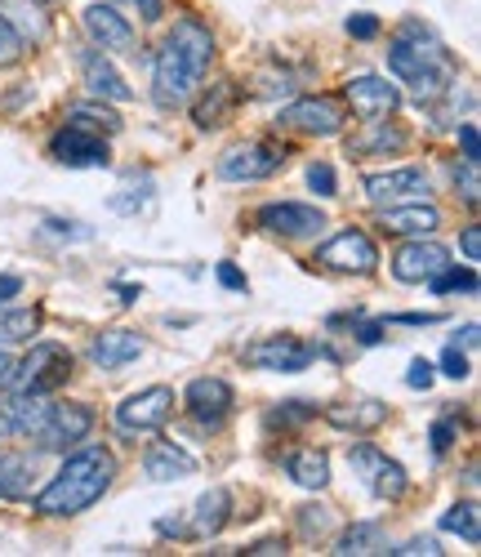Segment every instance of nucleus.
<instances>
[{"label": "nucleus", "mask_w": 481, "mask_h": 557, "mask_svg": "<svg viewBox=\"0 0 481 557\" xmlns=\"http://www.w3.org/2000/svg\"><path fill=\"white\" fill-rule=\"evenodd\" d=\"M388 67L402 85H410V95L423 103V108H437L455 81H459V67L451 59V50L437 40V32L423 27L419 18H406L393 40H388Z\"/></svg>", "instance_id": "1"}, {"label": "nucleus", "mask_w": 481, "mask_h": 557, "mask_svg": "<svg viewBox=\"0 0 481 557\" xmlns=\"http://www.w3.org/2000/svg\"><path fill=\"white\" fill-rule=\"evenodd\" d=\"M214 59V36L206 23L197 18H178L174 32L161 40L157 50V67H152V85H157V103L161 108H178L197 95V85L206 76Z\"/></svg>", "instance_id": "2"}, {"label": "nucleus", "mask_w": 481, "mask_h": 557, "mask_svg": "<svg viewBox=\"0 0 481 557\" xmlns=\"http://www.w3.org/2000/svg\"><path fill=\"white\" fill-rule=\"evenodd\" d=\"M112 478H116L112 450L89 446V450L72 455L63 469L54 473V482L36 495V513H40V518H72V513H85L89 504H99V499L108 495Z\"/></svg>", "instance_id": "3"}, {"label": "nucleus", "mask_w": 481, "mask_h": 557, "mask_svg": "<svg viewBox=\"0 0 481 557\" xmlns=\"http://www.w3.org/2000/svg\"><path fill=\"white\" fill-rule=\"evenodd\" d=\"M103 129L116 134L121 121H116L112 112H99V108H81V112L50 138V157H54L59 165H67V170H103V165L112 161Z\"/></svg>", "instance_id": "4"}, {"label": "nucleus", "mask_w": 481, "mask_h": 557, "mask_svg": "<svg viewBox=\"0 0 481 557\" xmlns=\"http://www.w3.org/2000/svg\"><path fill=\"white\" fill-rule=\"evenodd\" d=\"M72 380V352L63 344H36L23 361H14V393H54Z\"/></svg>", "instance_id": "5"}, {"label": "nucleus", "mask_w": 481, "mask_h": 557, "mask_svg": "<svg viewBox=\"0 0 481 557\" xmlns=\"http://www.w3.org/2000/svg\"><path fill=\"white\" fill-rule=\"evenodd\" d=\"M348 463H353V473L370 486V495H379V499H402L406 495V469L397 459H388L379 446H370V442H357L353 450H348Z\"/></svg>", "instance_id": "6"}, {"label": "nucleus", "mask_w": 481, "mask_h": 557, "mask_svg": "<svg viewBox=\"0 0 481 557\" xmlns=\"http://www.w3.org/2000/svg\"><path fill=\"white\" fill-rule=\"evenodd\" d=\"M281 165H285V148L276 144H236L219 157L214 170L223 183H259V178H272Z\"/></svg>", "instance_id": "7"}, {"label": "nucleus", "mask_w": 481, "mask_h": 557, "mask_svg": "<svg viewBox=\"0 0 481 557\" xmlns=\"http://www.w3.org/2000/svg\"><path fill=\"white\" fill-rule=\"evenodd\" d=\"M170 414H174V393L165 384H157V388H143V393H134L116 406V429L130 433V437L134 433H157V429L170 424Z\"/></svg>", "instance_id": "8"}, {"label": "nucleus", "mask_w": 481, "mask_h": 557, "mask_svg": "<svg viewBox=\"0 0 481 557\" xmlns=\"http://www.w3.org/2000/svg\"><path fill=\"white\" fill-rule=\"evenodd\" d=\"M348 121V103L344 99H330V95H317V99H299L281 112L276 125L285 129H295V134H317V138H330V134H340Z\"/></svg>", "instance_id": "9"}, {"label": "nucleus", "mask_w": 481, "mask_h": 557, "mask_svg": "<svg viewBox=\"0 0 481 557\" xmlns=\"http://www.w3.org/2000/svg\"><path fill=\"white\" fill-rule=\"evenodd\" d=\"M312 357H317V348L295 339V335H268V339H259V344H250L246 352H240L246 366L276 370V375H299V370H308Z\"/></svg>", "instance_id": "10"}, {"label": "nucleus", "mask_w": 481, "mask_h": 557, "mask_svg": "<svg viewBox=\"0 0 481 557\" xmlns=\"http://www.w3.org/2000/svg\"><path fill=\"white\" fill-rule=\"evenodd\" d=\"M317 263L330 268V272H357V276H366V272H374L379 250H374V242L366 237V232L348 227V232L330 237V242L317 250Z\"/></svg>", "instance_id": "11"}, {"label": "nucleus", "mask_w": 481, "mask_h": 557, "mask_svg": "<svg viewBox=\"0 0 481 557\" xmlns=\"http://www.w3.org/2000/svg\"><path fill=\"white\" fill-rule=\"evenodd\" d=\"M89 429H94V410L89 406H50V414H45V424H40V433H36V446L40 450H67V446H76V442H85L89 437Z\"/></svg>", "instance_id": "12"}, {"label": "nucleus", "mask_w": 481, "mask_h": 557, "mask_svg": "<svg viewBox=\"0 0 481 557\" xmlns=\"http://www.w3.org/2000/svg\"><path fill=\"white\" fill-rule=\"evenodd\" d=\"M259 227L272 232V237H312V232L325 227V214L304 201H272L259 210Z\"/></svg>", "instance_id": "13"}, {"label": "nucleus", "mask_w": 481, "mask_h": 557, "mask_svg": "<svg viewBox=\"0 0 481 557\" xmlns=\"http://www.w3.org/2000/svg\"><path fill=\"white\" fill-rule=\"evenodd\" d=\"M232 406H236V393L219 375H201V380L187 384V410H192V420H197V424L219 429L227 414H232Z\"/></svg>", "instance_id": "14"}, {"label": "nucleus", "mask_w": 481, "mask_h": 557, "mask_svg": "<svg viewBox=\"0 0 481 557\" xmlns=\"http://www.w3.org/2000/svg\"><path fill=\"white\" fill-rule=\"evenodd\" d=\"M344 103H348L361 121H379V116L397 112L402 95H397V85H388L383 76H353V81L344 85Z\"/></svg>", "instance_id": "15"}, {"label": "nucleus", "mask_w": 481, "mask_h": 557, "mask_svg": "<svg viewBox=\"0 0 481 557\" xmlns=\"http://www.w3.org/2000/svg\"><path fill=\"white\" fill-rule=\"evenodd\" d=\"M446 263H451L446 246L419 237V242H410V246H402L393 255V276H397V282H406V286H419V282H432V276H437Z\"/></svg>", "instance_id": "16"}, {"label": "nucleus", "mask_w": 481, "mask_h": 557, "mask_svg": "<svg viewBox=\"0 0 481 557\" xmlns=\"http://www.w3.org/2000/svg\"><path fill=\"white\" fill-rule=\"evenodd\" d=\"M379 227L393 232V237H432L442 227V214L437 206H428L423 197L419 201H397V206H379Z\"/></svg>", "instance_id": "17"}, {"label": "nucleus", "mask_w": 481, "mask_h": 557, "mask_svg": "<svg viewBox=\"0 0 481 557\" xmlns=\"http://www.w3.org/2000/svg\"><path fill=\"white\" fill-rule=\"evenodd\" d=\"M428 193V174L406 165V170H388V174H370L366 178V197L370 206H397V201H419Z\"/></svg>", "instance_id": "18"}, {"label": "nucleus", "mask_w": 481, "mask_h": 557, "mask_svg": "<svg viewBox=\"0 0 481 557\" xmlns=\"http://www.w3.org/2000/svg\"><path fill=\"white\" fill-rule=\"evenodd\" d=\"M85 32L99 50H112V54H130L134 50V27L112 10V5H89L85 10Z\"/></svg>", "instance_id": "19"}, {"label": "nucleus", "mask_w": 481, "mask_h": 557, "mask_svg": "<svg viewBox=\"0 0 481 557\" xmlns=\"http://www.w3.org/2000/svg\"><path fill=\"white\" fill-rule=\"evenodd\" d=\"M138 357H143V335H134V331H103L89 339V361L99 370H121Z\"/></svg>", "instance_id": "20"}, {"label": "nucleus", "mask_w": 481, "mask_h": 557, "mask_svg": "<svg viewBox=\"0 0 481 557\" xmlns=\"http://www.w3.org/2000/svg\"><path fill=\"white\" fill-rule=\"evenodd\" d=\"M143 473H148L152 482H178V478L197 473V459L174 442H152L148 455H143Z\"/></svg>", "instance_id": "21"}, {"label": "nucleus", "mask_w": 481, "mask_h": 557, "mask_svg": "<svg viewBox=\"0 0 481 557\" xmlns=\"http://www.w3.org/2000/svg\"><path fill=\"white\" fill-rule=\"evenodd\" d=\"M81 72H85V85H89L99 99H112V103H130V99H134L130 85H125V76L103 59V50H85V54H81Z\"/></svg>", "instance_id": "22"}, {"label": "nucleus", "mask_w": 481, "mask_h": 557, "mask_svg": "<svg viewBox=\"0 0 481 557\" xmlns=\"http://www.w3.org/2000/svg\"><path fill=\"white\" fill-rule=\"evenodd\" d=\"M325 420L334 429H348V433H374L383 420H388V406L383 401H340V406H330L325 410Z\"/></svg>", "instance_id": "23"}, {"label": "nucleus", "mask_w": 481, "mask_h": 557, "mask_svg": "<svg viewBox=\"0 0 481 557\" xmlns=\"http://www.w3.org/2000/svg\"><path fill=\"white\" fill-rule=\"evenodd\" d=\"M227 513H232V495L223 486H210L201 499H197V513H192V535L197 540H210L227 527Z\"/></svg>", "instance_id": "24"}, {"label": "nucleus", "mask_w": 481, "mask_h": 557, "mask_svg": "<svg viewBox=\"0 0 481 557\" xmlns=\"http://www.w3.org/2000/svg\"><path fill=\"white\" fill-rule=\"evenodd\" d=\"M285 473H291L299 486H308V491H321L330 482V459H325V450L304 446V450L285 455Z\"/></svg>", "instance_id": "25"}, {"label": "nucleus", "mask_w": 481, "mask_h": 557, "mask_svg": "<svg viewBox=\"0 0 481 557\" xmlns=\"http://www.w3.org/2000/svg\"><path fill=\"white\" fill-rule=\"evenodd\" d=\"M406 148V129L402 125H388V121H370V134L353 138L348 144V157H370V152H397Z\"/></svg>", "instance_id": "26"}, {"label": "nucleus", "mask_w": 481, "mask_h": 557, "mask_svg": "<svg viewBox=\"0 0 481 557\" xmlns=\"http://www.w3.org/2000/svg\"><path fill=\"white\" fill-rule=\"evenodd\" d=\"M40 331V308H5L0 304V344H27Z\"/></svg>", "instance_id": "27"}, {"label": "nucleus", "mask_w": 481, "mask_h": 557, "mask_svg": "<svg viewBox=\"0 0 481 557\" xmlns=\"http://www.w3.org/2000/svg\"><path fill=\"white\" fill-rule=\"evenodd\" d=\"M334 553H340V557H361V553H388V544H383V531L374 522H357V527H348L340 535Z\"/></svg>", "instance_id": "28"}, {"label": "nucleus", "mask_w": 481, "mask_h": 557, "mask_svg": "<svg viewBox=\"0 0 481 557\" xmlns=\"http://www.w3.org/2000/svg\"><path fill=\"white\" fill-rule=\"evenodd\" d=\"M27 478H32L27 459L0 450V499H23L27 495Z\"/></svg>", "instance_id": "29"}, {"label": "nucleus", "mask_w": 481, "mask_h": 557, "mask_svg": "<svg viewBox=\"0 0 481 557\" xmlns=\"http://www.w3.org/2000/svg\"><path fill=\"white\" fill-rule=\"evenodd\" d=\"M442 531L464 535L468 544H481V522H477V504H455L451 513H442Z\"/></svg>", "instance_id": "30"}, {"label": "nucleus", "mask_w": 481, "mask_h": 557, "mask_svg": "<svg viewBox=\"0 0 481 557\" xmlns=\"http://www.w3.org/2000/svg\"><path fill=\"white\" fill-rule=\"evenodd\" d=\"M428 286L437 290V295H446V290H468V295H472V290H477V272H472V268H455V263H446Z\"/></svg>", "instance_id": "31"}, {"label": "nucleus", "mask_w": 481, "mask_h": 557, "mask_svg": "<svg viewBox=\"0 0 481 557\" xmlns=\"http://www.w3.org/2000/svg\"><path fill=\"white\" fill-rule=\"evenodd\" d=\"M317 414V406H308V401H281L276 410H268V424L272 429H299V424H308Z\"/></svg>", "instance_id": "32"}, {"label": "nucleus", "mask_w": 481, "mask_h": 557, "mask_svg": "<svg viewBox=\"0 0 481 557\" xmlns=\"http://www.w3.org/2000/svg\"><path fill=\"white\" fill-rule=\"evenodd\" d=\"M227 103H232V85H214V99H206V103L197 108V125H201V129H210V125H223V112H227Z\"/></svg>", "instance_id": "33"}, {"label": "nucleus", "mask_w": 481, "mask_h": 557, "mask_svg": "<svg viewBox=\"0 0 481 557\" xmlns=\"http://www.w3.org/2000/svg\"><path fill=\"white\" fill-rule=\"evenodd\" d=\"M148 201H152V178H143L138 193H134V188H121V193L112 197V210H116V214H138Z\"/></svg>", "instance_id": "34"}, {"label": "nucleus", "mask_w": 481, "mask_h": 557, "mask_svg": "<svg viewBox=\"0 0 481 557\" xmlns=\"http://www.w3.org/2000/svg\"><path fill=\"white\" fill-rule=\"evenodd\" d=\"M308 183H312L317 197H340V183H334V170L325 161H312L308 165Z\"/></svg>", "instance_id": "35"}, {"label": "nucleus", "mask_w": 481, "mask_h": 557, "mask_svg": "<svg viewBox=\"0 0 481 557\" xmlns=\"http://www.w3.org/2000/svg\"><path fill=\"white\" fill-rule=\"evenodd\" d=\"M18 54H23V40H18L14 23H10L5 14H0V67H10Z\"/></svg>", "instance_id": "36"}, {"label": "nucleus", "mask_w": 481, "mask_h": 557, "mask_svg": "<svg viewBox=\"0 0 481 557\" xmlns=\"http://www.w3.org/2000/svg\"><path fill=\"white\" fill-rule=\"evenodd\" d=\"M393 553H397V557H419V553H423V557H442V544L432 540V535H415V540H406V544L393 548Z\"/></svg>", "instance_id": "37"}, {"label": "nucleus", "mask_w": 481, "mask_h": 557, "mask_svg": "<svg viewBox=\"0 0 481 557\" xmlns=\"http://www.w3.org/2000/svg\"><path fill=\"white\" fill-rule=\"evenodd\" d=\"M455 183H459V193H464V201H468V206H477V201H481V193H477V188H481V183H477V161H464V170L455 174Z\"/></svg>", "instance_id": "38"}, {"label": "nucleus", "mask_w": 481, "mask_h": 557, "mask_svg": "<svg viewBox=\"0 0 481 557\" xmlns=\"http://www.w3.org/2000/svg\"><path fill=\"white\" fill-rule=\"evenodd\" d=\"M432 380H437V366H432V361H410V370H406V384L410 388H432Z\"/></svg>", "instance_id": "39"}, {"label": "nucleus", "mask_w": 481, "mask_h": 557, "mask_svg": "<svg viewBox=\"0 0 481 557\" xmlns=\"http://www.w3.org/2000/svg\"><path fill=\"white\" fill-rule=\"evenodd\" d=\"M442 375H451V380H468V357L459 352V344H451V348L442 352Z\"/></svg>", "instance_id": "40"}, {"label": "nucleus", "mask_w": 481, "mask_h": 557, "mask_svg": "<svg viewBox=\"0 0 481 557\" xmlns=\"http://www.w3.org/2000/svg\"><path fill=\"white\" fill-rule=\"evenodd\" d=\"M379 27H383V23H379L374 14H353V18H348V36H357V40H374Z\"/></svg>", "instance_id": "41"}, {"label": "nucleus", "mask_w": 481, "mask_h": 557, "mask_svg": "<svg viewBox=\"0 0 481 557\" xmlns=\"http://www.w3.org/2000/svg\"><path fill=\"white\" fill-rule=\"evenodd\" d=\"M459 246H464L468 263H477V259H481V227H477V223H472V227H464V237H459Z\"/></svg>", "instance_id": "42"}, {"label": "nucleus", "mask_w": 481, "mask_h": 557, "mask_svg": "<svg viewBox=\"0 0 481 557\" xmlns=\"http://www.w3.org/2000/svg\"><path fill=\"white\" fill-rule=\"evenodd\" d=\"M451 442H455V429L442 420V424H432V450H437V455H446L451 450Z\"/></svg>", "instance_id": "43"}, {"label": "nucleus", "mask_w": 481, "mask_h": 557, "mask_svg": "<svg viewBox=\"0 0 481 557\" xmlns=\"http://www.w3.org/2000/svg\"><path fill=\"white\" fill-rule=\"evenodd\" d=\"M459 144H464V161H477V125L472 121L459 125Z\"/></svg>", "instance_id": "44"}, {"label": "nucleus", "mask_w": 481, "mask_h": 557, "mask_svg": "<svg viewBox=\"0 0 481 557\" xmlns=\"http://www.w3.org/2000/svg\"><path fill=\"white\" fill-rule=\"evenodd\" d=\"M130 5H134L143 18H148V23H157V18L165 14V0H130Z\"/></svg>", "instance_id": "45"}, {"label": "nucleus", "mask_w": 481, "mask_h": 557, "mask_svg": "<svg viewBox=\"0 0 481 557\" xmlns=\"http://www.w3.org/2000/svg\"><path fill=\"white\" fill-rule=\"evenodd\" d=\"M219 282H223L227 290H246V276H240L232 263H219Z\"/></svg>", "instance_id": "46"}, {"label": "nucleus", "mask_w": 481, "mask_h": 557, "mask_svg": "<svg viewBox=\"0 0 481 557\" xmlns=\"http://www.w3.org/2000/svg\"><path fill=\"white\" fill-rule=\"evenodd\" d=\"M246 553H255V557H272V553H285V544H281V540H259V544H250Z\"/></svg>", "instance_id": "47"}, {"label": "nucleus", "mask_w": 481, "mask_h": 557, "mask_svg": "<svg viewBox=\"0 0 481 557\" xmlns=\"http://www.w3.org/2000/svg\"><path fill=\"white\" fill-rule=\"evenodd\" d=\"M10 380H14V357L0 352V388H10Z\"/></svg>", "instance_id": "48"}, {"label": "nucleus", "mask_w": 481, "mask_h": 557, "mask_svg": "<svg viewBox=\"0 0 481 557\" xmlns=\"http://www.w3.org/2000/svg\"><path fill=\"white\" fill-rule=\"evenodd\" d=\"M18 286H23V282H18V276H5V282H0V304H5L10 295H18Z\"/></svg>", "instance_id": "49"}, {"label": "nucleus", "mask_w": 481, "mask_h": 557, "mask_svg": "<svg viewBox=\"0 0 481 557\" xmlns=\"http://www.w3.org/2000/svg\"><path fill=\"white\" fill-rule=\"evenodd\" d=\"M50 5H54V0H50Z\"/></svg>", "instance_id": "50"}]
</instances>
